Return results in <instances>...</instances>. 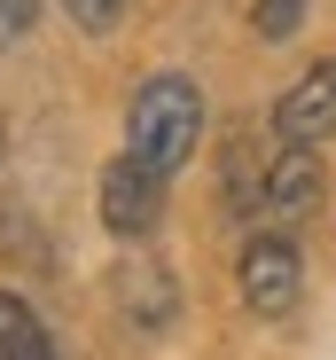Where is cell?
I'll use <instances>...</instances> for the list:
<instances>
[{
	"label": "cell",
	"mask_w": 336,
	"mask_h": 360,
	"mask_svg": "<svg viewBox=\"0 0 336 360\" xmlns=\"http://www.w3.org/2000/svg\"><path fill=\"white\" fill-rule=\"evenodd\" d=\"M32 16H39V0H0V55L32 32Z\"/></svg>",
	"instance_id": "10"
},
{
	"label": "cell",
	"mask_w": 336,
	"mask_h": 360,
	"mask_svg": "<svg viewBox=\"0 0 336 360\" xmlns=\"http://www.w3.org/2000/svg\"><path fill=\"white\" fill-rule=\"evenodd\" d=\"M118 8H126V0H63V16H71L79 32H109V24H118Z\"/></svg>",
	"instance_id": "9"
},
{
	"label": "cell",
	"mask_w": 336,
	"mask_h": 360,
	"mask_svg": "<svg viewBox=\"0 0 336 360\" xmlns=\"http://www.w3.org/2000/svg\"><path fill=\"white\" fill-rule=\"evenodd\" d=\"M274 134H282V141H328L336 134V63H313L282 102H274Z\"/></svg>",
	"instance_id": "4"
},
{
	"label": "cell",
	"mask_w": 336,
	"mask_h": 360,
	"mask_svg": "<svg viewBox=\"0 0 336 360\" xmlns=\"http://www.w3.org/2000/svg\"><path fill=\"white\" fill-rule=\"evenodd\" d=\"M250 24H258V39H290L305 24V0H250Z\"/></svg>",
	"instance_id": "8"
},
{
	"label": "cell",
	"mask_w": 336,
	"mask_h": 360,
	"mask_svg": "<svg viewBox=\"0 0 336 360\" xmlns=\"http://www.w3.org/2000/svg\"><path fill=\"white\" fill-rule=\"evenodd\" d=\"M258 212H274V219H305V212H321V157H313L305 141H282V157L266 165V180H258Z\"/></svg>",
	"instance_id": "5"
},
{
	"label": "cell",
	"mask_w": 336,
	"mask_h": 360,
	"mask_svg": "<svg viewBox=\"0 0 336 360\" xmlns=\"http://www.w3.org/2000/svg\"><path fill=\"white\" fill-rule=\"evenodd\" d=\"M47 352H55L47 321L24 306V297H8V290H0V360H47Z\"/></svg>",
	"instance_id": "7"
},
{
	"label": "cell",
	"mask_w": 336,
	"mask_h": 360,
	"mask_svg": "<svg viewBox=\"0 0 336 360\" xmlns=\"http://www.w3.org/2000/svg\"><path fill=\"white\" fill-rule=\"evenodd\" d=\"M297 290H305V259L297 243H282V235H258V243L243 251V306L250 314H290L297 306Z\"/></svg>",
	"instance_id": "2"
},
{
	"label": "cell",
	"mask_w": 336,
	"mask_h": 360,
	"mask_svg": "<svg viewBox=\"0 0 336 360\" xmlns=\"http://www.w3.org/2000/svg\"><path fill=\"white\" fill-rule=\"evenodd\" d=\"M118 297H126L133 329H164L173 321V282H164V266H118Z\"/></svg>",
	"instance_id": "6"
},
{
	"label": "cell",
	"mask_w": 336,
	"mask_h": 360,
	"mask_svg": "<svg viewBox=\"0 0 336 360\" xmlns=\"http://www.w3.org/2000/svg\"><path fill=\"white\" fill-rule=\"evenodd\" d=\"M196 141H203V94H196V79H180V71L141 79V94L126 110V149L141 165H156V172H180L196 157Z\"/></svg>",
	"instance_id": "1"
},
{
	"label": "cell",
	"mask_w": 336,
	"mask_h": 360,
	"mask_svg": "<svg viewBox=\"0 0 336 360\" xmlns=\"http://www.w3.org/2000/svg\"><path fill=\"white\" fill-rule=\"evenodd\" d=\"M102 219H109V235H149L164 219V172L141 157H118L102 172Z\"/></svg>",
	"instance_id": "3"
}]
</instances>
